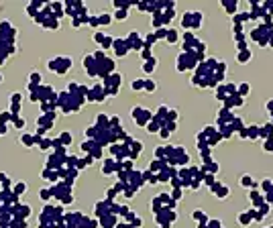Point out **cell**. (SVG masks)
I'll return each mask as SVG.
<instances>
[{"label": "cell", "instance_id": "1", "mask_svg": "<svg viewBox=\"0 0 273 228\" xmlns=\"http://www.w3.org/2000/svg\"><path fill=\"white\" fill-rule=\"evenodd\" d=\"M241 186L243 188H253V177L251 175H243L241 177Z\"/></svg>", "mask_w": 273, "mask_h": 228}, {"label": "cell", "instance_id": "2", "mask_svg": "<svg viewBox=\"0 0 273 228\" xmlns=\"http://www.w3.org/2000/svg\"><path fill=\"white\" fill-rule=\"evenodd\" d=\"M249 59H251V51H241V53H239V61H241V63H245V61H249Z\"/></svg>", "mask_w": 273, "mask_h": 228}, {"label": "cell", "instance_id": "3", "mask_svg": "<svg viewBox=\"0 0 273 228\" xmlns=\"http://www.w3.org/2000/svg\"><path fill=\"white\" fill-rule=\"evenodd\" d=\"M143 84H145V82H141V80H134V82H132V90H143V88H145Z\"/></svg>", "mask_w": 273, "mask_h": 228}, {"label": "cell", "instance_id": "4", "mask_svg": "<svg viewBox=\"0 0 273 228\" xmlns=\"http://www.w3.org/2000/svg\"><path fill=\"white\" fill-rule=\"evenodd\" d=\"M224 8L228 10V12H234V10H237V2H234V4H232V2H224Z\"/></svg>", "mask_w": 273, "mask_h": 228}, {"label": "cell", "instance_id": "5", "mask_svg": "<svg viewBox=\"0 0 273 228\" xmlns=\"http://www.w3.org/2000/svg\"><path fill=\"white\" fill-rule=\"evenodd\" d=\"M155 63H157V61H155V59H151V61L145 65V72H153V69H155Z\"/></svg>", "mask_w": 273, "mask_h": 228}, {"label": "cell", "instance_id": "6", "mask_svg": "<svg viewBox=\"0 0 273 228\" xmlns=\"http://www.w3.org/2000/svg\"><path fill=\"white\" fill-rule=\"evenodd\" d=\"M100 20L104 22V25H108V22H110V14H102V16H100Z\"/></svg>", "mask_w": 273, "mask_h": 228}, {"label": "cell", "instance_id": "7", "mask_svg": "<svg viewBox=\"0 0 273 228\" xmlns=\"http://www.w3.org/2000/svg\"><path fill=\"white\" fill-rule=\"evenodd\" d=\"M145 90H155V82H145Z\"/></svg>", "mask_w": 273, "mask_h": 228}, {"label": "cell", "instance_id": "8", "mask_svg": "<svg viewBox=\"0 0 273 228\" xmlns=\"http://www.w3.org/2000/svg\"><path fill=\"white\" fill-rule=\"evenodd\" d=\"M167 116H169V118H171V120H175V118H177V112H175V110H171V112H169V114H167Z\"/></svg>", "mask_w": 273, "mask_h": 228}, {"label": "cell", "instance_id": "9", "mask_svg": "<svg viewBox=\"0 0 273 228\" xmlns=\"http://www.w3.org/2000/svg\"><path fill=\"white\" fill-rule=\"evenodd\" d=\"M218 69H220V72H224V69H226V63H224V61H220V63H218Z\"/></svg>", "mask_w": 273, "mask_h": 228}, {"label": "cell", "instance_id": "10", "mask_svg": "<svg viewBox=\"0 0 273 228\" xmlns=\"http://www.w3.org/2000/svg\"><path fill=\"white\" fill-rule=\"evenodd\" d=\"M249 92V86H241V94H247Z\"/></svg>", "mask_w": 273, "mask_h": 228}, {"label": "cell", "instance_id": "11", "mask_svg": "<svg viewBox=\"0 0 273 228\" xmlns=\"http://www.w3.org/2000/svg\"><path fill=\"white\" fill-rule=\"evenodd\" d=\"M269 228H273V226H269Z\"/></svg>", "mask_w": 273, "mask_h": 228}]
</instances>
